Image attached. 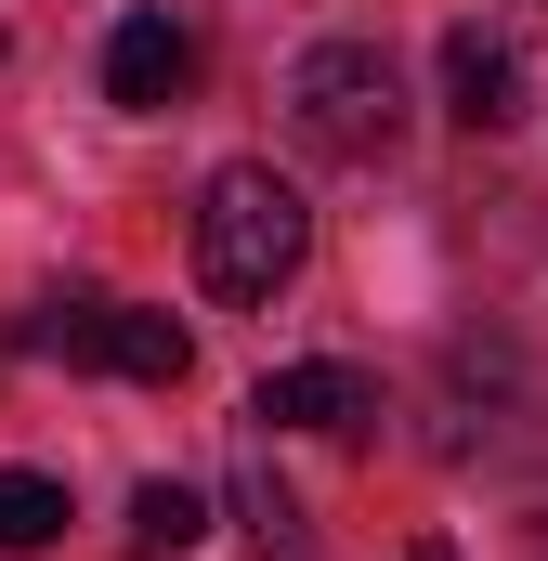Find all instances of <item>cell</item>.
Here are the masks:
<instances>
[{"label": "cell", "instance_id": "cell-3", "mask_svg": "<svg viewBox=\"0 0 548 561\" xmlns=\"http://www.w3.org/2000/svg\"><path fill=\"white\" fill-rule=\"evenodd\" d=\"M523 105H536V53H523L510 26L457 13V26H444V118H457V131H523Z\"/></svg>", "mask_w": 548, "mask_h": 561}, {"label": "cell", "instance_id": "cell-6", "mask_svg": "<svg viewBox=\"0 0 548 561\" xmlns=\"http://www.w3.org/2000/svg\"><path fill=\"white\" fill-rule=\"evenodd\" d=\"M510 405H523V353H457L444 366V419H431V444L444 457H483V444H510Z\"/></svg>", "mask_w": 548, "mask_h": 561}, {"label": "cell", "instance_id": "cell-1", "mask_svg": "<svg viewBox=\"0 0 548 561\" xmlns=\"http://www.w3.org/2000/svg\"><path fill=\"white\" fill-rule=\"evenodd\" d=\"M300 262H313V209H300V183H287L274 157L209 170V196H196V287H209V300H274Z\"/></svg>", "mask_w": 548, "mask_h": 561}, {"label": "cell", "instance_id": "cell-9", "mask_svg": "<svg viewBox=\"0 0 548 561\" xmlns=\"http://www.w3.org/2000/svg\"><path fill=\"white\" fill-rule=\"evenodd\" d=\"M236 523H249V549H262V561H313V523H300V496L274 483V457L236 470Z\"/></svg>", "mask_w": 548, "mask_h": 561}, {"label": "cell", "instance_id": "cell-11", "mask_svg": "<svg viewBox=\"0 0 548 561\" xmlns=\"http://www.w3.org/2000/svg\"><path fill=\"white\" fill-rule=\"evenodd\" d=\"M13 340H26V353H66V366H92V353H105V287H53V300L13 327Z\"/></svg>", "mask_w": 548, "mask_h": 561}, {"label": "cell", "instance_id": "cell-10", "mask_svg": "<svg viewBox=\"0 0 548 561\" xmlns=\"http://www.w3.org/2000/svg\"><path fill=\"white\" fill-rule=\"evenodd\" d=\"M66 536V483L53 470H0V561H39Z\"/></svg>", "mask_w": 548, "mask_h": 561}, {"label": "cell", "instance_id": "cell-5", "mask_svg": "<svg viewBox=\"0 0 548 561\" xmlns=\"http://www.w3.org/2000/svg\"><path fill=\"white\" fill-rule=\"evenodd\" d=\"M196 92V39L170 26V13H132L118 39H105V105H132V118H170Z\"/></svg>", "mask_w": 548, "mask_h": 561}, {"label": "cell", "instance_id": "cell-13", "mask_svg": "<svg viewBox=\"0 0 548 561\" xmlns=\"http://www.w3.org/2000/svg\"><path fill=\"white\" fill-rule=\"evenodd\" d=\"M392 561H457V549H444V536H418V549H392Z\"/></svg>", "mask_w": 548, "mask_h": 561}, {"label": "cell", "instance_id": "cell-12", "mask_svg": "<svg viewBox=\"0 0 548 561\" xmlns=\"http://www.w3.org/2000/svg\"><path fill=\"white\" fill-rule=\"evenodd\" d=\"M523 536H536V549H548V483H536V496H523Z\"/></svg>", "mask_w": 548, "mask_h": 561}, {"label": "cell", "instance_id": "cell-2", "mask_svg": "<svg viewBox=\"0 0 548 561\" xmlns=\"http://www.w3.org/2000/svg\"><path fill=\"white\" fill-rule=\"evenodd\" d=\"M287 131L313 144V157H340V170H379L406 144V66L379 39H313L287 66Z\"/></svg>", "mask_w": 548, "mask_h": 561}, {"label": "cell", "instance_id": "cell-4", "mask_svg": "<svg viewBox=\"0 0 548 561\" xmlns=\"http://www.w3.org/2000/svg\"><path fill=\"white\" fill-rule=\"evenodd\" d=\"M249 419L262 431H379V379L366 366H262Z\"/></svg>", "mask_w": 548, "mask_h": 561}, {"label": "cell", "instance_id": "cell-8", "mask_svg": "<svg viewBox=\"0 0 548 561\" xmlns=\"http://www.w3.org/2000/svg\"><path fill=\"white\" fill-rule=\"evenodd\" d=\"M196 536H209V483H183V470L132 483V561H183Z\"/></svg>", "mask_w": 548, "mask_h": 561}, {"label": "cell", "instance_id": "cell-7", "mask_svg": "<svg viewBox=\"0 0 548 561\" xmlns=\"http://www.w3.org/2000/svg\"><path fill=\"white\" fill-rule=\"evenodd\" d=\"M92 366H105V379H157V392H170V379L196 366V340H183V313H144V300H105V353H92Z\"/></svg>", "mask_w": 548, "mask_h": 561}]
</instances>
